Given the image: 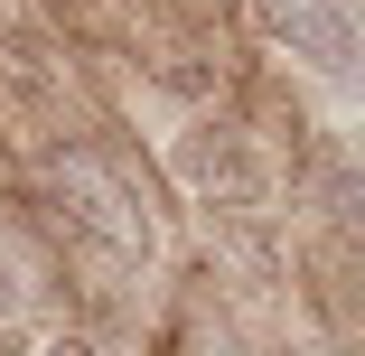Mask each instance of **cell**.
Returning a JSON list of instances; mask_svg holds the SVG:
<instances>
[{"mask_svg":"<svg viewBox=\"0 0 365 356\" xmlns=\"http://www.w3.org/2000/svg\"><path fill=\"white\" fill-rule=\"evenodd\" d=\"M178 178L206 197V206H253L262 197V169H253V151H244V131L235 122H187V141H178Z\"/></svg>","mask_w":365,"mask_h":356,"instance_id":"obj_3","label":"cell"},{"mask_svg":"<svg viewBox=\"0 0 365 356\" xmlns=\"http://www.w3.org/2000/svg\"><path fill=\"white\" fill-rule=\"evenodd\" d=\"M29 356H103V347H94V337H85V328H56V337H38V347H29Z\"/></svg>","mask_w":365,"mask_h":356,"instance_id":"obj_4","label":"cell"},{"mask_svg":"<svg viewBox=\"0 0 365 356\" xmlns=\"http://www.w3.org/2000/svg\"><path fill=\"white\" fill-rule=\"evenodd\" d=\"M66 94H76V66L47 29H0V122L10 131H56Z\"/></svg>","mask_w":365,"mask_h":356,"instance_id":"obj_1","label":"cell"},{"mask_svg":"<svg viewBox=\"0 0 365 356\" xmlns=\"http://www.w3.org/2000/svg\"><path fill=\"white\" fill-rule=\"evenodd\" d=\"M253 29L281 56H300L309 76H356V19H346V0H253Z\"/></svg>","mask_w":365,"mask_h":356,"instance_id":"obj_2","label":"cell"}]
</instances>
